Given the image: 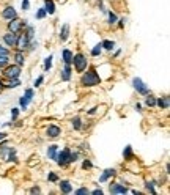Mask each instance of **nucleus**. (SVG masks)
Instances as JSON below:
<instances>
[{
	"instance_id": "c756f323",
	"label": "nucleus",
	"mask_w": 170,
	"mask_h": 195,
	"mask_svg": "<svg viewBox=\"0 0 170 195\" xmlns=\"http://www.w3.org/2000/svg\"><path fill=\"white\" fill-rule=\"evenodd\" d=\"M46 14H47L46 10H44V8H40V10H38V13H36V19H44Z\"/></svg>"
},
{
	"instance_id": "473e14b6",
	"label": "nucleus",
	"mask_w": 170,
	"mask_h": 195,
	"mask_svg": "<svg viewBox=\"0 0 170 195\" xmlns=\"http://www.w3.org/2000/svg\"><path fill=\"white\" fill-rule=\"evenodd\" d=\"M76 193H77V195H87V193H90V190H88L87 187H81V189L76 190Z\"/></svg>"
},
{
	"instance_id": "5701e85b",
	"label": "nucleus",
	"mask_w": 170,
	"mask_h": 195,
	"mask_svg": "<svg viewBox=\"0 0 170 195\" xmlns=\"http://www.w3.org/2000/svg\"><path fill=\"white\" fill-rule=\"evenodd\" d=\"M145 105H147V107H154V105H156V97H154V96H151V94H150V96L147 94Z\"/></svg>"
},
{
	"instance_id": "412c9836",
	"label": "nucleus",
	"mask_w": 170,
	"mask_h": 195,
	"mask_svg": "<svg viewBox=\"0 0 170 195\" xmlns=\"http://www.w3.org/2000/svg\"><path fill=\"white\" fill-rule=\"evenodd\" d=\"M123 156H125V159H128V161L132 159V157H134V154H132V146L128 145V146L123 149Z\"/></svg>"
},
{
	"instance_id": "9b49d317",
	"label": "nucleus",
	"mask_w": 170,
	"mask_h": 195,
	"mask_svg": "<svg viewBox=\"0 0 170 195\" xmlns=\"http://www.w3.org/2000/svg\"><path fill=\"white\" fill-rule=\"evenodd\" d=\"M71 65H68V63H65V68L61 69V80L63 82H68L69 79H71Z\"/></svg>"
},
{
	"instance_id": "f704fd0d",
	"label": "nucleus",
	"mask_w": 170,
	"mask_h": 195,
	"mask_svg": "<svg viewBox=\"0 0 170 195\" xmlns=\"http://www.w3.org/2000/svg\"><path fill=\"white\" fill-rule=\"evenodd\" d=\"M117 21H118V19H117L115 13H109V24H115Z\"/></svg>"
},
{
	"instance_id": "c03bdc74",
	"label": "nucleus",
	"mask_w": 170,
	"mask_h": 195,
	"mask_svg": "<svg viewBox=\"0 0 170 195\" xmlns=\"http://www.w3.org/2000/svg\"><path fill=\"white\" fill-rule=\"evenodd\" d=\"M30 192H32V193H40V192H41V189H40V187H33Z\"/></svg>"
},
{
	"instance_id": "b1692460",
	"label": "nucleus",
	"mask_w": 170,
	"mask_h": 195,
	"mask_svg": "<svg viewBox=\"0 0 170 195\" xmlns=\"http://www.w3.org/2000/svg\"><path fill=\"white\" fill-rule=\"evenodd\" d=\"M101 46H102L104 49H107V50H112V49L115 47V43H113V41L106 39V41H102V43H101Z\"/></svg>"
},
{
	"instance_id": "cd10ccee",
	"label": "nucleus",
	"mask_w": 170,
	"mask_h": 195,
	"mask_svg": "<svg viewBox=\"0 0 170 195\" xmlns=\"http://www.w3.org/2000/svg\"><path fill=\"white\" fill-rule=\"evenodd\" d=\"M52 58H54V57H52V55H49V57L44 60V71H49V69L52 68Z\"/></svg>"
},
{
	"instance_id": "e433bc0d",
	"label": "nucleus",
	"mask_w": 170,
	"mask_h": 195,
	"mask_svg": "<svg viewBox=\"0 0 170 195\" xmlns=\"http://www.w3.org/2000/svg\"><path fill=\"white\" fill-rule=\"evenodd\" d=\"M43 80H44V77H43V76H40V77H38V79L35 80V83H33V85H35V87H40L41 83H43Z\"/></svg>"
},
{
	"instance_id": "09e8293b",
	"label": "nucleus",
	"mask_w": 170,
	"mask_h": 195,
	"mask_svg": "<svg viewBox=\"0 0 170 195\" xmlns=\"http://www.w3.org/2000/svg\"><path fill=\"white\" fill-rule=\"evenodd\" d=\"M95 112H96V107H95V109H91V110H88V113H90V115H93Z\"/></svg>"
},
{
	"instance_id": "72a5a7b5",
	"label": "nucleus",
	"mask_w": 170,
	"mask_h": 195,
	"mask_svg": "<svg viewBox=\"0 0 170 195\" xmlns=\"http://www.w3.org/2000/svg\"><path fill=\"white\" fill-rule=\"evenodd\" d=\"M145 187H147V190H150L151 193H156V190H154V187H153V183H151V181H147V183H145Z\"/></svg>"
},
{
	"instance_id": "49530a36",
	"label": "nucleus",
	"mask_w": 170,
	"mask_h": 195,
	"mask_svg": "<svg viewBox=\"0 0 170 195\" xmlns=\"http://www.w3.org/2000/svg\"><path fill=\"white\" fill-rule=\"evenodd\" d=\"M136 110H137V112H142V105L140 104H136Z\"/></svg>"
},
{
	"instance_id": "a878e982",
	"label": "nucleus",
	"mask_w": 170,
	"mask_h": 195,
	"mask_svg": "<svg viewBox=\"0 0 170 195\" xmlns=\"http://www.w3.org/2000/svg\"><path fill=\"white\" fill-rule=\"evenodd\" d=\"M73 128H74V129H77V131H79V129L82 128V121H81V118H79V117L73 118Z\"/></svg>"
},
{
	"instance_id": "58836bf2",
	"label": "nucleus",
	"mask_w": 170,
	"mask_h": 195,
	"mask_svg": "<svg viewBox=\"0 0 170 195\" xmlns=\"http://www.w3.org/2000/svg\"><path fill=\"white\" fill-rule=\"evenodd\" d=\"M82 167H84V169L87 170V169H91L93 165H91V162H90L88 159H85V161H84V164H82Z\"/></svg>"
},
{
	"instance_id": "ddd939ff",
	"label": "nucleus",
	"mask_w": 170,
	"mask_h": 195,
	"mask_svg": "<svg viewBox=\"0 0 170 195\" xmlns=\"http://www.w3.org/2000/svg\"><path fill=\"white\" fill-rule=\"evenodd\" d=\"M57 154H58V146L57 145H50L47 148V157L52 161H57Z\"/></svg>"
},
{
	"instance_id": "bb28decb",
	"label": "nucleus",
	"mask_w": 170,
	"mask_h": 195,
	"mask_svg": "<svg viewBox=\"0 0 170 195\" xmlns=\"http://www.w3.org/2000/svg\"><path fill=\"white\" fill-rule=\"evenodd\" d=\"M101 50H102V46L96 44L93 49H91V55H93V57H98V55H101Z\"/></svg>"
},
{
	"instance_id": "7ed1b4c3",
	"label": "nucleus",
	"mask_w": 170,
	"mask_h": 195,
	"mask_svg": "<svg viewBox=\"0 0 170 195\" xmlns=\"http://www.w3.org/2000/svg\"><path fill=\"white\" fill-rule=\"evenodd\" d=\"M3 76L8 77V79H16L21 76V66L18 65H11V66H5V71H3Z\"/></svg>"
},
{
	"instance_id": "39448f33",
	"label": "nucleus",
	"mask_w": 170,
	"mask_h": 195,
	"mask_svg": "<svg viewBox=\"0 0 170 195\" xmlns=\"http://www.w3.org/2000/svg\"><path fill=\"white\" fill-rule=\"evenodd\" d=\"M29 44H30V38L27 36V33H21L19 36H16V47H18V50L27 49Z\"/></svg>"
},
{
	"instance_id": "f03ea898",
	"label": "nucleus",
	"mask_w": 170,
	"mask_h": 195,
	"mask_svg": "<svg viewBox=\"0 0 170 195\" xmlns=\"http://www.w3.org/2000/svg\"><path fill=\"white\" fill-rule=\"evenodd\" d=\"M73 63H74V68H76V71L77 73H84L85 69H87V57L84 54H77V55H73Z\"/></svg>"
},
{
	"instance_id": "79ce46f5",
	"label": "nucleus",
	"mask_w": 170,
	"mask_h": 195,
	"mask_svg": "<svg viewBox=\"0 0 170 195\" xmlns=\"http://www.w3.org/2000/svg\"><path fill=\"white\" fill-rule=\"evenodd\" d=\"M0 55H10V50L5 49L3 46H0Z\"/></svg>"
},
{
	"instance_id": "ea45409f",
	"label": "nucleus",
	"mask_w": 170,
	"mask_h": 195,
	"mask_svg": "<svg viewBox=\"0 0 170 195\" xmlns=\"http://www.w3.org/2000/svg\"><path fill=\"white\" fill-rule=\"evenodd\" d=\"M11 113H13V121H14L19 115V109H11Z\"/></svg>"
},
{
	"instance_id": "8fccbe9b",
	"label": "nucleus",
	"mask_w": 170,
	"mask_h": 195,
	"mask_svg": "<svg viewBox=\"0 0 170 195\" xmlns=\"http://www.w3.org/2000/svg\"><path fill=\"white\" fill-rule=\"evenodd\" d=\"M2 88H3V83H2V80H0V91H2Z\"/></svg>"
},
{
	"instance_id": "a18cd8bd",
	"label": "nucleus",
	"mask_w": 170,
	"mask_h": 195,
	"mask_svg": "<svg viewBox=\"0 0 170 195\" xmlns=\"http://www.w3.org/2000/svg\"><path fill=\"white\" fill-rule=\"evenodd\" d=\"M125 22H126V19H120V22H118V27H120V29H123V27H125Z\"/></svg>"
},
{
	"instance_id": "1a4fd4ad",
	"label": "nucleus",
	"mask_w": 170,
	"mask_h": 195,
	"mask_svg": "<svg viewBox=\"0 0 170 195\" xmlns=\"http://www.w3.org/2000/svg\"><path fill=\"white\" fill-rule=\"evenodd\" d=\"M109 192H110V193H126L128 189H126L123 184H120V183H112V184L109 186Z\"/></svg>"
},
{
	"instance_id": "6e6552de",
	"label": "nucleus",
	"mask_w": 170,
	"mask_h": 195,
	"mask_svg": "<svg viewBox=\"0 0 170 195\" xmlns=\"http://www.w3.org/2000/svg\"><path fill=\"white\" fill-rule=\"evenodd\" d=\"M2 18L6 19V21H11V19L18 18V13H16V10L13 8V6H6V8L2 11Z\"/></svg>"
},
{
	"instance_id": "f257e3e1",
	"label": "nucleus",
	"mask_w": 170,
	"mask_h": 195,
	"mask_svg": "<svg viewBox=\"0 0 170 195\" xmlns=\"http://www.w3.org/2000/svg\"><path fill=\"white\" fill-rule=\"evenodd\" d=\"M99 76L95 69H90V71H84L82 77H81V83L84 87H95V85H99Z\"/></svg>"
},
{
	"instance_id": "423d86ee",
	"label": "nucleus",
	"mask_w": 170,
	"mask_h": 195,
	"mask_svg": "<svg viewBox=\"0 0 170 195\" xmlns=\"http://www.w3.org/2000/svg\"><path fill=\"white\" fill-rule=\"evenodd\" d=\"M69 154H71V149L69 148H65L63 151H60L58 154H57V164L58 165H61V167H65L66 164H69Z\"/></svg>"
},
{
	"instance_id": "a19ab883",
	"label": "nucleus",
	"mask_w": 170,
	"mask_h": 195,
	"mask_svg": "<svg viewBox=\"0 0 170 195\" xmlns=\"http://www.w3.org/2000/svg\"><path fill=\"white\" fill-rule=\"evenodd\" d=\"M25 96H27V97H29V99L32 101V99H33V90H32V88H29L27 91H25Z\"/></svg>"
},
{
	"instance_id": "4468645a",
	"label": "nucleus",
	"mask_w": 170,
	"mask_h": 195,
	"mask_svg": "<svg viewBox=\"0 0 170 195\" xmlns=\"http://www.w3.org/2000/svg\"><path fill=\"white\" fill-rule=\"evenodd\" d=\"M60 190L63 192V193H69V192H73V186H71V183L69 181H66V179H63V181H60Z\"/></svg>"
},
{
	"instance_id": "20e7f679",
	"label": "nucleus",
	"mask_w": 170,
	"mask_h": 195,
	"mask_svg": "<svg viewBox=\"0 0 170 195\" xmlns=\"http://www.w3.org/2000/svg\"><path fill=\"white\" fill-rule=\"evenodd\" d=\"M132 87L137 90V93H140L142 96H147V94H150V90H148V87L145 85V83L142 82V79H139V77H134L132 79Z\"/></svg>"
},
{
	"instance_id": "393cba45",
	"label": "nucleus",
	"mask_w": 170,
	"mask_h": 195,
	"mask_svg": "<svg viewBox=\"0 0 170 195\" xmlns=\"http://www.w3.org/2000/svg\"><path fill=\"white\" fill-rule=\"evenodd\" d=\"M10 63V55H0V68H5Z\"/></svg>"
},
{
	"instance_id": "9d476101",
	"label": "nucleus",
	"mask_w": 170,
	"mask_h": 195,
	"mask_svg": "<svg viewBox=\"0 0 170 195\" xmlns=\"http://www.w3.org/2000/svg\"><path fill=\"white\" fill-rule=\"evenodd\" d=\"M3 41H5V44L8 46V47H14L16 46V35L14 33H5L3 35Z\"/></svg>"
},
{
	"instance_id": "4c0bfd02",
	"label": "nucleus",
	"mask_w": 170,
	"mask_h": 195,
	"mask_svg": "<svg viewBox=\"0 0 170 195\" xmlns=\"http://www.w3.org/2000/svg\"><path fill=\"white\" fill-rule=\"evenodd\" d=\"M29 8H30V2H29V0H22V10L27 11Z\"/></svg>"
},
{
	"instance_id": "2f4dec72",
	"label": "nucleus",
	"mask_w": 170,
	"mask_h": 195,
	"mask_svg": "<svg viewBox=\"0 0 170 195\" xmlns=\"http://www.w3.org/2000/svg\"><path fill=\"white\" fill-rule=\"evenodd\" d=\"M47 179H49V181H52V183H57V181H58V176H57L54 172H50V173H49V176H47Z\"/></svg>"
},
{
	"instance_id": "dca6fc26",
	"label": "nucleus",
	"mask_w": 170,
	"mask_h": 195,
	"mask_svg": "<svg viewBox=\"0 0 170 195\" xmlns=\"http://www.w3.org/2000/svg\"><path fill=\"white\" fill-rule=\"evenodd\" d=\"M44 10L47 14H54L55 13V3L54 0H44Z\"/></svg>"
},
{
	"instance_id": "aec40b11",
	"label": "nucleus",
	"mask_w": 170,
	"mask_h": 195,
	"mask_svg": "<svg viewBox=\"0 0 170 195\" xmlns=\"http://www.w3.org/2000/svg\"><path fill=\"white\" fill-rule=\"evenodd\" d=\"M156 105L161 107V109H168V96H164V97L156 99Z\"/></svg>"
},
{
	"instance_id": "de8ad7c7",
	"label": "nucleus",
	"mask_w": 170,
	"mask_h": 195,
	"mask_svg": "<svg viewBox=\"0 0 170 195\" xmlns=\"http://www.w3.org/2000/svg\"><path fill=\"white\" fill-rule=\"evenodd\" d=\"M3 138H6V134L5 132H0V140H3Z\"/></svg>"
},
{
	"instance_id": "2eb2a0df",
	"label": "nucleus",
	"mask_w": 170,
	"mask_h": 195,
	"mask_svg": "<svg viewBox=\"0 0 170 195\" xmlns=\"http://www.w3.org/2000/svg\"><path fill=\"white\" fill-rule=\"evenodd\" d=\"M69 36V25L68 24H63L61 25V30H60V39H61V43H65V41L68 39Z\"/></svg>"
},
{
	"instance_id": "f8f14e48",
	"label": "nucleus",
	"mask_w": 170,
	"mask_h": 195,
	"mask_svg": "<svg viewBox=\"0 0 170 195\" xmlns=\"http://www.w3.org/2000/svg\"><path fill=\"white\" fill-rule=\"evenodd\" d=\"M60 128L58 126H55V124H50V126L47 128V137H50V138H57L58 135H60Z\"/></svg>"
},
{
	"instance_id": "a211bd4d",
	"label": "nucleus",
	"mask_w": 170,
	"mask_h": 195,
	"mask_svg": "<svg viewBox=\"0 0 170 195\" xmlns=\"http://www.w3.org/2000/svg\"><path fill=\"white\" fill-rule=\"evenodd\" d=\"M61 57H63V62H65V63H68V65L73 63V52H71L69 49H65L63 54H61Z\"/></svg>"
},
{
	"instance_id": "7c9ffc66",
	"label": "nucleus",
	"mask_w": 170,
	"mask_h": 195,
	"mask_svg": "<svg viewBox=\"0 0 170 195\" xmlns=\"http://www.w3.org/2000/svg\"><path fill=\"white\" fill-rule=\"evenodd\" d=\"M79 161V153H71L69 154V162H77Z\"/></svg>"
},
{
	"instance_id": "4be33fe9",
	"label": "nucleus",
	"mask_w": 170,
	"mask_h": 195,
	"mask_svg": "<svg viewBox=\"0 0 170 195\" xmlns=\"http://www.w3.org/2000/svg\"><path fill=\"white\" fill-rule=\"evenodd\" d=\"M19 85H21L19 77H16V79H10V83H6V88H16V87H19Z\"/></svg>"
},
{
	"instance_id": "0eeeda50",
	"label": "nucleus",
	"mask_w": 170,
	"mask_h": 195,
	"mask_svg": "<svg viewBox=\"0 0 170 195\" xmlns=\"http://www.w3.org/2000/svg\"><path fill=\"white\" fill-rule=\"evenodd\" d=\"M25 25V22H22L21 19H18V18H14V19H11L10 22H8V30L11 32V33H14V35H18L19 32H21V29Z\"/></svg>"
},
{
	"instance_id": "c9c22d12",
	"label": "nucleus",
	"mask_w": 170,
	"mask_h": 195,
	"mask_svg": "<svg viewBox=\"0 0 170 195\" xmlns=\"http://www.w3.org/2000/svg\"><path fill=\"white\" fill-rule=\"evenodd\" d=\"M33 35H35V29H33L32 25H29V27H27V36L32 39V38H33Z\"/></svg>"
},
{
	"instance_id": "37998d69",
	"label": "nucleus",
	"mask_w": 170,
	"mask_h": 195,
	"mask_svg": "<svg viewBox=\"0 0 170 195\" xmlns=\"http://www.w3.org/2000/svg\"><path fill=\"white\" fill-rule=\"evenodd\" d=\"M90 193H93V195H102L104 192H102V189H95V190H91Z\"/></svg>"
},
{
	"instance_id": "c85d7f7f",
	"label": "nucleus",
	"mask_w": 170,
	"mask_h": 195,
	"mask_svg": "<svg viewBox=\"0 0 170 195\" xmlns=\"http://www.w3.org/2000/svg\"><path fill=\"white\" fill-rule=\"evenodd\" d=\"M19 102H21V107H22V109H27V105L30 104V99H29L27 96H24V97H21Z\"/></svg>"
},
{
	"instance_id": "f3484780",
	"label": "nucleus",
	"mask_w": 170,
	"mask_h": 195,
	"mask_svg": "<svg viewBox=\"0 0 170 195\" xmlns=\"http://www.w3.org/2000/svg\"><path fill=\"white\" fill-rule=\"evenodd\" d=\"M115 175V170L113 169H106V170H104V173L99 176V183H104V181H107L109 178H112Z\"/></svg>"
},
{
	"instance_id": "6ab92c4d",
	"label": "nucleus",
	"mask_w": 170,
	"mask_h": 195,
	"mask_svg": "<svg viewBox=\"0 0 170 195\" xmlns=\"http://www.w3.org/2000/svg\"><path fill=\"white\" fill-rule=\"evenodd\" d=\"M14 62H16L18 66H24V63H25V57H24L22 50H18V52L14 54Z\"/></svg>"
}]
</instances>
